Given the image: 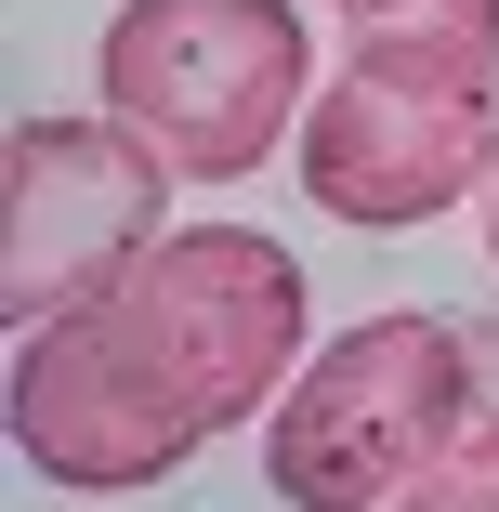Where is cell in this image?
Instances as JSON below:
<instances>
[{
    "instance_id": "obj_5",
    "label": "cell",
    "mask_w": 499,
    "mask_h": 512,
    "mask_svg": "<svg viewBox=\"0 0 499 512\" xmlns=\"http://www.w3.org/2000/svg\"><path fill=\"white\" fill-rule=\"evenodd\" d=\"M171 184L184 171L145 132H119L106 106L14 119V145H0V316L53 329L79 302H106L171 237Z\"/></svg>"
},
{
    "instance_id": "obj_2",
    "label": "cell",
    "mask_w": 499,
    "mask_h": 512,
    "mask_svg": "<svg viewBox=\"0 0 499 512\" xmlns=\"http://www.w3.org/2000/svg\"><path fill=\"white\" fill-rule=\"evenodd\" d=\"M303 197L329 224L408 237L473 211L499 171V0H394L303 106Z\"/></svg>"
},
{
    "instance_id": "obj_4",
    "label": "cell",
    "mask_w": 499,
    "mask_h": 512,
    "mask_svg": "<svg viewBox=\"0 0 499 512\" xmlns=\"http://www.w3.org/2000/svg\"><path fill=\"white\" fill-rule=\"evenodd\" d=\"M447 434H460V329L447 316H355L276 394L263 473L289 512H394Z\"/></svg>"
},
{
    "instance_id": "obj_3",
    "label": "cell",
    "mask_w": 499,
    "mask_h": 512,
    "mask_svg": "<svg viewBox=\"0 0 499 512\" xmlns=\"http://www.w3.org/2000/svg\"><path fill=\"white\" fill-rule=\"evenodd\" d=\"M92 106L145 132L171 171L237 184L276 145H303L316 106V40L289 0H119L92 53Z\"/></svg>"
},
{
    "instance_id": "obj_7",
    "label": "cell",
    "mask_w": 499,
    "mask_h": 512,
    "mask_svg": "<svg viewBox=\"0 0 499 512\" xmlns=\"http://www.w3.org/2000/svg\"><path fill=\"white\" fill-rule=\"evenodd\" d=\"M460 434H486V447H499V316H473V329H460Z\"/></svg>"
},
{
    "instance_id": "obj_9",
    "label": "cell",
    "mask_w": 499,
    "mask_h": 512,
    "mask_svg": "<svg viewBox=\"0 0 499 512\" xmlns=\"http://www.w3.org/2000/svg\"><path fill=\"white\" fill-rule=\"evenodd\" d=\"M342 14H355V27H368V14H394V0H342Z\"/></svg>"
},
{
    "instance_id": "obj_8",
    "label": "cell",
    "mask_w": 499,
    "mask_h": 512,
    "mask_svg": "<svg viewBox=\"0 0 499 512\" xmlns=\"http://www.w3.org/2000/svg\"><path fill=\"white\" fill-rule=\"evenodd\" d=\"M473 211H486V250H499V171H486V197H473Z\"/></svg>"
},
{
    "instance_id": "obj_1",
    "label": "cell",
    "mask_w": 499,
    "mask_h": 512,
    "mask_svg": "<svg viewBox=\"0 0 499 512\" xmlns=\"http://www.w3.org/2000/svg\"><path fill=\"white\" fill-rule=\"evenodd\" d=\"M316 289L263 224H171L106 302L14 342V460L79 499L171 486L211 434L276 421L303 381Z\"/></svg>"
},
{
    "instance_id": "obj_6",
    "label": "cell",
    "mask_w": 499,
    "mask_h": 512,
    "mask_svg": "<svg viewBox=\"0 0 499 512\" xmlns=\"http://www.w3.org/2000/svg\"><path fill=\"white\" fill-rule=\"evenodd\" d=\"M394 512H499V447H486V434H447L434 473L394 499Z\"/></svg>"
}]
</instances>
